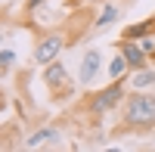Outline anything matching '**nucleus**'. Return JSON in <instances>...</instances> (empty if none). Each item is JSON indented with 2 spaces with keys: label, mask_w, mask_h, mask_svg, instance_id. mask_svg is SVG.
Returning <instances> with one entry per match:
<instances>
[{
  "label": "nucleus",
  "mask_w": 155,
  "mask_h": 152,
  "mask_svg": "<svg viewBox=\"0 0 155 152\" xmlns=\"http://www.w3.org/2000/svg\"><path fill=\"white\" fill-rule=\"evenodd\" d=\"M121 118L112 127V137L124 134H152L155 131V93L146 90H127L121 103Z\"/></svg>",
  "instance_id": "1"
},
{
  "label": "nucleus",
  "mask_w": 155,
  "mask_h": 152,
  "mask_svg": "<svg viewBox=\"0 0 155 152\" xmlns=\"http://www.w3.org/2000/svg\"><path fill=\"white\" fill-rule=\"evenodd\" d=\"M127 78H118V81H112L109 87H102V90H93V93H87L84 96V115L99 124L102 118H109L112 112H118L121 103H124V96H127Z\"/></svg>",
  "instance_id": "2"
},
{
  "label": "nucleus",
  "mask_w": 155,
  "mask_h": 152,
  "mask_svg": "<svg viewBox=\"0 0 155 152\" xmlns=\"http://www.w3.org/2000/svg\"><path fill=\"white\" fill-rule=\"evenodd\" d=\"M41 81H44V87L50 90V96H53L56 103H68V99H74V93H78V84L71 81L65 62H59V59H53V62L44 65Z\"/></svg>",
  "instance_id": "3"
},
{
  "label": "nucleus",
  "mask_w": 155,
  "mask_h": 152,
  "mask_svg": "<svg viewBox=\"0 0 155 152\" xmlns=\"http://www.w3.org/2000/svg\"><path fill=\"white\" fill-rule=\"evenodd\" d=\"M62 140L65 137L56 124H44V127H37L25 137V149H56V146H62Z\"/></svg>",
  "instance_id": "4"
},
{
  "label": "nucleus",
  "mask_w": 155,
  "mask_h": 152,
  "mask_svg": "<svg viewBox=\"0 0 155 152\" xmlns=\"http://www.w3.org/2000/svg\"><path fill=\"white\" fill-rule=\"evenodd\" d=\"M68 41L62 34H47V37H41V41L34 44V62L37 65H47V62H53V59H59V53H62V47H65Z\"/></svg>",
  "instance_id": "5"
},
{
  "label": "nucleus",
  "mask_w": 155,
  "mask_h": 152,
  "mask_svg": "<svg viewBox=\"0 0 155 152\" xmlns=\"http://www.w3.org/2000/svg\"><path fill=\"white\" fill-rule=\"evenodd\" d=\"M115 50L127 59V68L130 71H137V68H146V65H152V59H149V53L143 47H140V41H115Z\"/></svg>",
  "instance_id": "6"
},
{
  "label": "nucleus",
  "mask_w": 155,
  "mask_h": 152,
  "mask_svg": "<svg viewBox=\"0 0 155 152\" xmlns=\"http://www.w3.org/2000/svg\"><path fill=\"white\" fill-rule=\"evenodd\" d=\"M99 68H102V53H99L96 47L84 50V56H81V84H84V87H90V84L96 81Z\"/></svg>",
  "instance_id": "7"
},
{
  "label": "nucleus",
  "mask_w": 155,
  "mask_h": 152,
  "mask_svg": "<svg viewBox=\"0 0 155 152\" xmlns=\"http://www.w3.org/2000/svg\"><path fill=\"white\" fill-rule=\"evenodd\" d=\"M127 87H130V90H149V87H155V65L130 71L127 74Z\"/></svg>",
  "instance_id": "8"
},
{
  "label": "nucleus",
  "mask_w": 155,
  "mask_h": 152,
  "mask_svg": "<svg viewBox=\"0 0 155 152\" xmlns=\"http://www.w3.org/2000/svg\"><path fill=\"white\" fill-rule=\"evenodd\" d=\"M149 34H155V16H149L143 22H134V25H127V28L121 31L124 41H143V37H149Z\"/></svg>",
  "instance_id": "9"
},
{
  "label": "nucleus",
  "mask_w": 155,
  "mask_h": 152,
  "mask_svg": "<svg viewBox=\"0 0 155 152\" xmlns=\"http://www.w3.org/2000/svg\"><path fill=\"white\" fill-rule=\"evenodd\" d=\"M118 16H121V6H118V0H109L106 6H102V12L90 22V28L93 31H102V28H109L112 22H118Z\"/></svg>",
  "instance_id": "10"
},
{
  "label": "nucleus",
  "mask_w": 155,
  "mask_h": 152,
  "mask_svg": "<svg viewBox=\"0 0 155 152\" xmlns=\"http://www.w3.org/2000/svg\"><path fill=\"white\" fill-rule=\"evenodd\" d=\"M106 74L112 81H118V78H127L130 74V68H127V59L121 56V53H115L112 59H109V65H106Z\"/></svg>",
  "instance_id": "11"
},
{
  "label": "nucleus",
  "mask_w": 155,
  "mask_h": 152,
  "mask_svg": "<svg viewBox=\"0 0 155 152\" xmlns=\"http://www.w3.org/2000/svg\"><path fill=\"white\" fill-rule=\"evenodd\" d=\"M12 62H16V53H12V50H0V68L6 71Z\"/></svg>",
  "instance_id": "12"
},
{
  "label": "nucleus",
  "mask_w": 155,
  "mask_h": 152,
  "mask_svg": "<svg viewBox=\"0 0 155 152\" xmlns=\"http://www.w3.org/2000/svg\"><path fill=\"white\" fill-rule=\"evenodd\" d=\"M140 47H143L146 53H149V59H152V56H155V34H149V37H143V41H140Z\"/></svg>",
  "instance_id": "13"
},
{
  "label": "nucleus",
  "mask_w": 155,
  "mask_h": 152,
  "mask_svg": "<svg viewBox=\"0 0 155 152\" xmlns=\"http://www.w3.org/2000/svg\"><path fill=\"white\" fill-rule=\"evenodd\" d=\"M47 3V0H25V9H28V12H34V9H41Z\"/></svg>",
  "instance_id": "14"
},
{
  "label": "nucleus",
  "mask_w": 155,
  "mask_h": 152,
  "mask_svg": "<svg viewBox=\"0 0 155 152\" xmlns=\"http://www.w3.org/2000/svg\"><path fill=\"white\" fill-rule=\"evenodd\" d=\"M0 44H3V31H0Z\"/></svg>",
  "instance_id": "15"
},
{
  "label": "nucleus",
  "mask_w": 155,
  "mask_h": 152,
  "mask_svg": "<svg viewBox=\"0 0 155 152\" xmlns=\"http://www.w3.org/2000/svg\"><path fill=\"white\" fill-rule=\"evenodd\" d=\"M152 62H155V56H152Z\"/></svg>",
  "instance_id": "16"
}]
</instances>
